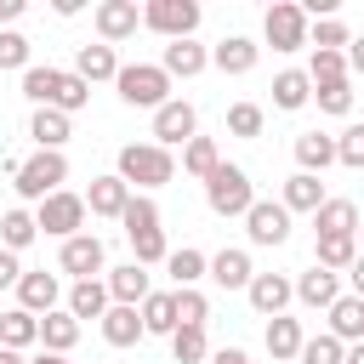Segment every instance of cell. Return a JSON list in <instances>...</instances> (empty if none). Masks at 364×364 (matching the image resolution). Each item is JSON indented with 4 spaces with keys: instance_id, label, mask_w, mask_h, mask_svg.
Returning a JSON list of instances; mask_svg holds the SVG:
<instances>
[{
    "instance_id": "23",
    "label": "cell",
    "mask_w": 364,
    "mask_h": 364,
    "mask_svg": "<svg viewBox=\"0 0 364 364\" xmlns=\"http://www.w3.org/2000/svg\"><path fill=\"white\" fill-rule=\"evenodd\" d=\"M210 63H216L222 74H250V68H256V40H245V34H228V40L210 51Z\"/></svg>"
},
{
    "instance_id": "40",
    "label": "cell",
    "mask_w": 364,
    "mask_h": 364,
    "mask_svg": "<svg viewBox=\"0 0 364 364\" xmlns=\"http://www.w3.org/2000/svg\"><path fill=\"white\" fill-rule=\"evenodd\" d=\"M313 85H330V80H347V51H313V68H307Z\"/></svg>"
},
{
    "instance_id": "20",
    "label": "cell",
    "mask_w": 364,
    "mask_h": 364,
    "mask_svg": "<svg viewBox=\"0 0 364 364\" xmlns=\"http://www.w3.org/2000/svg\"><path fill=\"white\" fill-rule=\"evenodd\" d=\"M296 165H301L307 176H318L324 165H336V136H324V131H301V136H296Z\"/></svg>"
},
{
    "instance_id": "33",
    "label": "cell",
    "mask_w": 364,
    "mask_h": 364,
    "mask_svg": "<svg viewBox=\"0 0 364 364\" xmlns=\"http://www.w3.org/2000/svg\"><path fill=\"white\" fill-rule=\"evenodd\" d=\"M301 341H307V336H301V324H296V318H284V313H279V318H267V353H273V364L296 358V353H301Z\"/></svg>"
},
{
    "instance_id": "50",
    "label": "cell",
    "mask_w": 364,
    "mask_h": 364,
    "mask_svg": "<svg viewBox=\"0 0 364 364\" xmlns=\"http://www.w3.org/2000/svg\"><path fill=\"white\" fill-rule=\"evenodd\" d=\"M347 279H353V296H358V301H364V250H358V262H353V267H347Z\"/></svg>"
},
{
    "instance_id": "25",
    "label": "cell",
    "mask_w": 364,
    "mask_h": 364,
    "mask_svg": "<svg viewBox=\"0 0 364 364\" xmlns=\"http://www.w3.org/2000/svg\"><path fill=\"white\" fill-rule=\"evenodd\" d=\"M205 63H210V51H205V46H193V40H171V46H165V63H159V68H165L171 80H176V74H182V80H193V74H199Z\"/></svg>"
},
{
    "instance_id": "21",
    "label": "cell",
    "mask_w": 364,
    "mask_h": 364,
    "mask_svg": "<svg viewBox=\"0 0 364 364\" xmlns=\"http://www.w3.org/2000/svg\"><path fill=\"white\" fill-rule=\"evenodd\" d=\"M125 199H131V188H125L119 176H91L85 210H91V216H119V210H125Z\"/></svg>"
},
{
    "instance_id": "54",
    "label": "cell",
    "mask_w": 364,
    "mask_h": 364,
    "mask_svg": "<svg viewBox=\"0 0 364 364\" xmlns=\"http://www.w3.org/2000/svg\"><path fill=\"white\" fill-rule=\"evenodd\" d=\"M0 364H28L23 353H11V347H0Z\"/></svg>"
},
{
    "instance_id": "22",
    "label": "cell",
    "mask_w": 364,
    "mask_h": 364,
    "mask_svg": "<svg viewBox=\"0 0 364 364\" xmlns=\"http://www.w3.org/2000/svg\"><path fill=\"white\" fill-rule=\"evenodd\" d=\"M148 336H171L176 330V290H148V301L136 307Z\"/></svg>"
},
{
    "instance_id": "49",
    "label": "cell",
    "mask_w": 364,
    "mask_h": 364,
    "mask_svg": "<svg viewBox=\"0 0 364 364\" xmlns=\"http://www.w3.org/2000/svg\"><path fill=\"white\" fill-rule=\"evenodd\" d=\"M347 68H353V74H364V34H358V40H347Z\"/></svg>"
},
{
    "instance_id": "6",
    "label": "cell",
    "mask_w": 364,
    "mask_h": 364,
    "mask_svg": "<svg viewBox=\"0 0 364 364\" xmlns=\"http://www.w3.org/2000/svg\"><path fill=\"white\" fill-rule=\"evenodd\" d=\"M142 28H154V34H165V40H193L199 6H193V0H148V6H142Z\"/></svg>"
},
{
    "instance_id": "36",
    "label": "cell",
    "mask_w": 364,
    "mask_h": 364,
    "mask_svg": "<svg viewBox=\"0 0 364 364\" xmlns=\"http://www.w3.org/2000/svg\"><path fill=\"white\" fill-rule=\"evenodd\" d=\"M171 358H176V364H205V358H210L205 330H199V324H176V330H171Z\"/></svg>"
},
{
    "instance_id": "12",
    "label": "cell",
    "mask_w": 364,
    "mask_h": 364,
    "mask_svg": "<svg viewBox=\"0 0 364 364\" xmlns=\"http://www.w3.org/2000/svg\"><path fill=\"white\" fill-rule=\"evenodd\" d=\"M63 273H74V284H80V279H97V273H102V239H97V233L63 239Z\"/></svg>"
},
{
    "instance_id": "7",
    "label": "cell",
    "mask_w": 364,
    "mask_h": 364,
    "mask_svg": "<svg viewBox=\"0 0 364 364\" xmlns=\"http://www.w3.org/2000/svg\"><path fill=\"white\" fill-rule=\"evenodd\" d=\"M80 222H85V199H80V193H63V188L46 193L40 210H34V228H40V233H57V239H74Z\"/></svg>"
},
{
    "instance_id": "48",
    "label": "cell",
    "mask_w": 364,
    "mask_h": 364,
    "mask_svg": "<svg viewBox=\"0 0 364 364\" xmlns=\"http://www.w3.org/2000/svg\"><path fill=\"white\" fill-rule=\"evenodd\" d=\"M17 279H23L17 256H11V250H0V290H6V284H17Z\"/></svg>"
},
{
    "instance_id": "56",
    "label": "cell",
    "mask_w": 364,
    "mask_h": 364,
    "mask_svg": "<svg viewBox=\"0 0 364 364\" xmlns=\"http://www.w3.org/2000/svg\"><path fill=\"white\" fill-rule=\"evenodd\" d=\"M353 239H364V222H358V233H353Z\"/></svg>"
},
{
    "instance_id": "28",
    "label": "cell",
    "mask_w": 364,
    "mask_h": 364,
    "mask_svg": "<svg viewBox=\"0 0 364 364\" xmlns=\"http://www.w3.org/2000/svg\"><path fill=\"white\" fill-rule=\"evenodd\" d=\"M34 341H40V318H34V313H23V307L0 313V347L23 353V347H34Z\"/></svg>"
},
{
    "instance_id": "16",
    "label": "cell",
    "mask_w": 364,
    "mask_h": 364,
    "mask_svg": "<svg viewBox=\"0 0 364 364\" xmlns=\"http://www.w3.org/2000/svg\"><path fill=\"white\" fill-rule=\"evenodd\" d=\"M205 273H210L222 290H245V284L256 279V267H250V256H245V250H216V256L205 262Z\"/></svg>"
},
{
    "instance_id": "14",
    "label": "cell",
    "mask_w": 364,
    "mask_h": 364,
    "mask_svg": "<svg viewBox=\"0 0 364 364\" xmlns=\"http://www.w3.org/2000/svg\"><path fill=\"white\" fill-rule=\"evenodd\" d=\"M136 23H142L136 0H102V6H97V34H102V46H108V40L136 34Z\"/></svg>"
},
{
    "instance_id": "47",
    "label": "cell",
    "mask_w": 364,
    "mask_h": 364,
    "mask_svg": "<svg viewBox=\"0 0 364 364\" xmlns=\"http://www.w3.org/2000/svg\"><path fill=\"white\" fill-rule=\"evenodd\" d=\"M307 46H313V51H341V46H347V28H341L336 17H324V23L307 34Z\"/></svg>"
},
{
    "instance_id": "46",
    "label": "cell",
    "mask_w": 364,
    "mask_h": 364,
    "mask_svg": "<svg viewBox=\"0 0 364 364\" xmlns=\"http://www.w3.org/2000/svg\"><path fill=\"white\" fill-rule=\"evenodd\" d=\"M0 68H28V40L17 28H0Z\"/></svg>"
},
{
    "instance_id": "9",
    "label": "cell",
    "mask_w": 364,
    "mask_h": 364,
    "mask_svg": "<svg viewBox=\"0 0 364 364\" xmlns=\"http://www.w3.org/2000/svg\"><path fill=\"white\" fill-rule=\"evenodd\" d=\"M245 233H250V245H284L290 239V210L273 205V199H256L245 210Z\"/></svg>"
},
{
    "instance_id": "4",
    "label": "cell",
    "mask_w": 364,
    "mask_h": 364,
    "mask_svg": "<svg viewBox=\"0 0 364 364\" xmlns=\"http://www.w3.org/2000/svg\"><path fill=\"white\" fill-rule=\"evenodd\" d=\"M205 205H210L216 216H245V210L256 205V188H250V176H245L239 165H216V171L205 176Z\"/></svg>"
},
{
    "instance_id": "27",
    "label": "cell",
    "mask_w": 364,
    "mask_h": 364,
    "mask_svg": "<svg viewBox=\"0 0 364 364\" xmlns=\"http://www.w3.org/2000/svg\"><path fill=\"white\" fill-rule=\"evenodd\" d=\"M108 307H114V301H108V284H102V279H80V284L68 290V313H74V318H102Z\"/></svg>"
},
{
    "instance_id": "3",
    "label": "cell",
    "mask_w": 364,
    "mask_h": 364,
    "mask_svg": "<svg viewBox=\"0 0 364 364\" xmlns=\"http://www.w3.org/2000/svg\"><path fill=\"white\" fill-rule=\"evenodd\" d=\"M114 85H119V97L131 108H165L171 102V74L159 63H119Z\"/></svg>"
},
{
    "instance_id": "39",
    "label": "cell",
    "mask_w": 364,
    "mask_h": 364,
    "mask_svg": "<svg viewBox=\"0 0 364 364\" xmlns=\"http://www.w3.org/2000/svg\"><path fill=\"white\" fill-rule=\"evenodd\" d=\"M165 267H171V279H176V290H193V284L205 279V256H199L193 245H182V250H171V256H165Z\"/></svg>"
},
{
    "instance_id": "38",
    "label": "cell",
    "mask_w": 364,
    "mask_h": 364,
    "mask_svg": "<svg viewBox=\"0 0 364 364\" xmlns=\"http://www.w3.org/2000/svg\"><path fill=\"white\" fill-rule=\"evenodd\" d=\"M119 222H125V239L154 233V228H159V205H154L148 193H131V199H125V210H119Z\"/></svg>"
},
{
    "instance_id": "29",
    "label": "cell",
    "mask_w": 364,
    "mask_h": 364,
    "mask_svg": "<svg viewBox=\"0 0 364 364\" xmlns=\"http://www.w3.org/2000/svg\"><path fill=\"white\" fill-rule=\"evenodd\" d=\"M307 97H313V80H307L301 68H284V74L273 80V108L296 114V108H307Z\"/></svg>"
},
{
    "instance_id": "44",
    "label": "cell",
    "mask_w": 364,
    "mask_h": 364,
    "mask_svg": "<svg viewBox=\"0 0 364 364\" xmlns=\"http://www.w3.org/2000/svg\"><path fill=\"white\" fill-rule=\"evenodd\" d=\"M336 159L353 165V171H364V125H347V131L336 136Z\"/></svg>"
},
{
    "instance_id": "15",
    "label": "cell",
    "mask_w": 364,
    "mask_h": 364,
    "mask_svg": "<svg viewBox=\"0 0 364 364\" xmlns=\"http://www.w3.org/2000/svg\"><path fill=\"white\" fill-rule=\"evenodd\" d=\"M324 313H330V330H324V336H336L341 347H347V341H364V301H358V296H336Z\"/></svg>"
},
{
    "instance_id": "55",
    "label": "cell",
    "mask_w": 364,
    "mask_h": 364,
    "mask_svg": "<svg viewBox=\"0 0 364 364\" xmlns=\"http://www.w3.org/2000/svg\"><path fill=\"white\" fill-rule=\"evenodd\" d=\"M28 364H68L63 353H40V358H28Z\"/></svg>"
},
{
    "instance_id": "13",
    "label": "cell",
    "mask_w": 364,
    "mask_h": 364,
    "mask_svg": "<svg viewBox=\"0 0 364 364\" xmlns=\"http://www.w3.org/2000/svg\"><path fill=\"white\" fill-rule=\"evenodd\" d=\"M245 290H250V307H256V313H267V318H279V313L290 307V296H296V284H290L284 273H256Z\"/></svg>"
},
{
    "instance_id": "2",
    "label": "cell",
    "mask_w": 364,
    "mask_h": 364,
    "mask_svg": "<svg viewBox=\"0 0 364 364\" xmlns=\"http://www.w3.org/2000/svg\"><path fill=\"white\" fill-rule=\"evenodd\" d=\"M125 188H165L171 176H176V159H171V148H159V142H131V148H119V171H114Z\"/></svg>"
},
{
    "instance_id": "31",
    "label": "cell",
    "mask_w": 364,
    "mask_h": 364,
    "mask_svg": "<svg viewBox=\"0 0 364 364\" xmlns=\"http://www.w3.org/2000/svg\"><path fill=\"white\" fill-rule=\"evenodd\" d=\"M313 228L318 233H358V205L353 199H324L313 210Z\"/></svg>"
},
{
    "instance_id": "37",
    "label": "cell",
    "mask_w": 364,
    "mask_h": 364,
    "mask_svg": "<svg viewBox=\"0 0 364 364\" xmlns=\"http://www.w3.org/2000/svg\"><path fill=\"white\" fill-rule=\"evenodd\" d=\"M216 165H222V154H216V142H210V136H188V142H182V171H188V176H199V182H205Z\"/></svg>"
},
{
    "instance_id": "34",
    "label": "cell",
    "mask_w": 364,
    "mask_h": 364,
    "mask_svg": "<svg viewBox=\"0 0 364 364\" xmlns=\"http://www.w3.org/2000/svg\"><path fill=\"white\" fill-rule=\"evenodd\" d=\"M284 210H318L324 205V182L318 176H307V171H296L290 182H284V199H279Z\"/></svg>"
},
{
    "instance_id": "10",
    "label": "cell",
    "mask_w": 364,
    "mask_h": 364,
    "mask_svg": "<svg viewBox=\"0 0 364 364\" xmlns=\"http://www.w3.org/2000/svg\"><path fill=\"white\" fill-rule=\"evenodd\" d=\"M193 125H199V114H193V102H182V97H171L165 108H154V142H159V148L188 142Z\"/></svg>"
},
{
    "instance_id": "51",
    "label": "cell",
    "mask_w": 364,
    "mask_h": 364,
    "mask_svg": "<svg viewBox=\"0 0 364 364\" xmlns=\"http://www.w3.org/2000/svg\"><path fill=\"white\" fill-rule=\"evenodd\" d=\"M210 364H250L239 347H222V353H210Z\"/></svg>"
},
{
    "instance_id": "11",
    "label": "cell",
    "mask_w": 364,
    "mask_h": 364,
    "mask_svg": "<svg viewBox=\"0 0 364 364\" xmlns=\"http://www.w3.org/2000/svg\"><path fill=\"white\" fill-rule=\"evenodd\" d=\"M57 296H63V284H57V273H46V267L17 279V307H23V313H34V318L57 313Z\"/></svg>"
},
{
    "instance_id": "30",
    "label": "cell",
    "mask_w": 364,
    "mask_h": 364,
    "mask_svg": "<svg viewBox=\"0 0 364 364\" xmlns=\"http://www.w3.org/2000/svg\"><path fill=\"white\" fill-rule=\"evenodd\" d=\"M28 136H34L40 148L63 154V142H68V114H57V108H34V119H28Z\"/></svg>"
},
{
    "instance_id": "8",
    "label": "cell",
    "mask_w": 364,
    "mask_h": 364,
    "mask_svg": "<svg viewBox=\"0 0 364 364\" xmlns=\"http://www.w3.org/2000/svg\"><path fill=\"white\" fill-rule=\"evenodd\" d=\"M262 28H267V46L273 51H301L307 46V17H301L296 0H273L267 17H262Z\"/></svg>"
},
{
    "instance_id": "42",
    "label": "cell",
    "mask_w": 364,
    "mask_h": 364,
    "mask_svg": "<svg viewBox=\"0 0 364 364\" xmlns=\"http://www.w3.org/2000/svg\"><path fill=\"white\" fill-rule=\"evenodd\" d=\"M228 131L233 136H262V108L256 102H233L228 108Z\"/></svg>"
},
{
    "instance_id": "45",
    "label": "cell",
    "mask_w": 364,
    "mask_h": 364,
    "mask_svg": "<svg viewBox=\"0 0 364 364\" xmlns=\"http://www.w3.org/2000/svg\"><path fill=\"white\" fill-rule=\"evenodd\" d=\"M313 97H318L324 114H347V108H353V85H347V80H330V85H318Z\"/></svg>"
},
{
    "instance_id": "53",
    "label": "cell",
    "mask_w": 364,
    "mask_h": 364,
    "mask_svg": "<svg viewBox=\"0 0 364 364\" xmlns=\"http://www.w3.org/2000/svg\"><path fill=\"white\" fill-rule=\"evenodd\" d=\"M341 364H364V341H353V347L341 353Z\"/></svg>"
},
{
    "instance_id": "32",
    "label": "cell",
    "mask_w": 364,
    "mask_h": 364,
    "mask_svg": "<svg viewBox=\"0 0 364 364\" xmlns=\"http://www.w3.org/2000/svg\"><path fill=\"white\" fill-rule=\"evenodd\" d=\"M40 341H46V353H63L68 358V347L80 341V318L74 313H46L40 318Z\"/></svg>"
},
{
    "instance_id": "26",
    "label": "cell",
    "mask_w": 364,
    "mask_h": 364,
    "mask_svg": "<svg viewBox=\"0 0 364 364\" xmlns=\"http://www.w3.org/2000/svg\"><path fill=\"white\" fill-rule=\"evenodd\" d=\"M313 256H318L313 267H330V273H336V267H353V262H358V239H353V233H318Z\"/></svg>"
},
{
    "instance_id": "17",
    "label": "cell",
    "mask_w": 364,
    "mask_h": 364,
    "mask_svg": "<svg viewBox=\"0 0 364 364\" xmlns=\"http://www.w3.org/2000/svg\"><path fill=\"white\" fill-rule=\"evenodd\" d=\"M142 336H148V330H142V313H136V307H119V301H114V307L102 313V341H108V347H136Z\"/></svg>"
},
{
    "instance_id": "41",
    "label": "cell",
    "mask_w": 364,
    "mask_h": 364,
    "mask_svg": "<svg viewBox=\"0 0 364 364\" xmlns=\"http://www.w3.org/2000/svg\"><path fill=\"white\" fill-rule=\"evenodd\" d=\"M341 353H347V347H341L336 336H307L296 358H301V364H341Z\"/></svg>"
},
{
    "instance_id": "1",
    "label": "cell",
    "mask_w": 364,
    "mask_h": 364,
    "mask_svg": "<svg viewBox=\"0 0 364 364\" xmlns=\"http://www.w3.org/2000/svg\"><path fill=\"white\" fill-rule=\"evenodd\" d=\"M23 97L40 108H57V114H74L91 102V85L80 74H63V68H23Z\"/></svg>"
},
{
    "instance_id": "52",
    "label": "cell",
    "mask_w": 364,
    "mask_h": 364,
    "mask_svg": "<svg viewBox=\"0 0 364 364\" xmlns=\"http://www.w3.org/2000/svg\"><path fill=\"white\" fill-rule=\"evenodd\" d=\"M11 17H23V0H0V23H11Z\"/></svg>"
},
{
    "instance_id": "24",
    "label": "cell",
    "mask_w": 364,
    "mask_h": 364,
    "mask_svg": "<svg viewBox=\"0 0 364 364\" xmlns=\"http://www.w3.org/2000/svg\"><path fill=\"white\" fill-rule=\"evenodd\" d=\"M74 74H80L85 85H97V80H114V74H119V57H114V46H80V57H74Z\"/></svg>"
},
{
    "instance_id": "18",
    "label": "cell",
    "mask_w": 364,
    "mask_h": 364,
    "mask_svg": "<svg viewBox=\"0 0 364 364\" xmlns=\"http://www.w3.org/2000/svg\"><path fill=\"white\" fill-rule=\"evenodd\" d=\"M108 301H119V307L148 301V267H136V262L114 267V273H108Z\"/></svg>"
},
{
    "instance_id": "5",
    "label": "cell",
    "mask_w": 364,
    "mask_h": 364,
    "mask_svg": "<svg viewBox=\"0 0 364 364\" xmlns=\"http://www.w3.org/2000/svg\"><path fill=\"white\" fill-rule=\"evenodd\" d=\"M63 182H68V159H63V154H51V148L28 154V159L17 165V176H11V188H17L23 199H46V193H57Z\"/></svg>"
},
{
    "instance_id": "19",
    "label": "cell",
    "mask_w": 364,
    "mask_h": 364,
    "mask_svg": "<svg viewBox=\"0 0 364 364\" xmlns=\"http://www.w3.org/2000/svg\"><path fill=\"white\" fill-rule=\"evenodd\" d=\"M336 296H341V279H336L330 267H307V273L296 279V301H301V307H330Z\"/></svg>"
},
{
    "instance_id": "43",
    "label": "cell",
    "mask_w": 364,
    "mask_h": 364,
    "mask_svg": "<svg viewBox=\"0 0 364 364\" xmlns=\"http://www.w3.org/2000/svg\"><path fill=\"white\" fill-rule=\"evenodd\" d=\"M205 318H210V301L199 290H176V324H199L205 330Z\"/></svg>"
},
{
    "instance_id": "35",
    "label": "cell",
    "mask_w": 364,
    "mask_h": 364,
    "mask_svg": "<svg viewBox=\"0 0 364 364\" xmlns=\"http://www.w3.org/2000/svg\"><path fill=\"white\" fill-rule=\"evenodd\" d=\"M34 233H40V228H34V216H28L23 205H11V210L0 216V250H11V256H17L23 245H34Z\"/></svg>"
}]
</instances>
